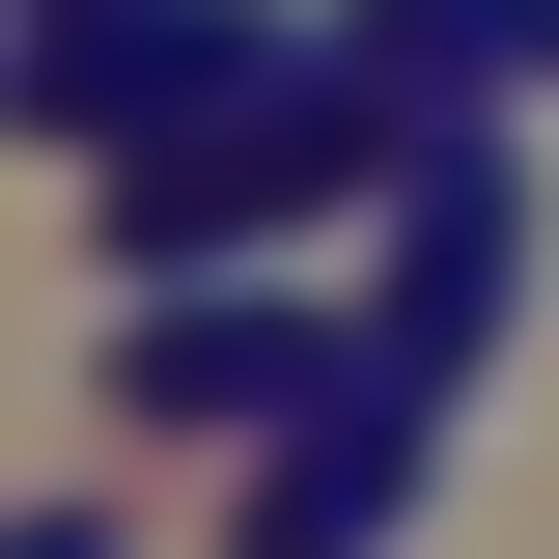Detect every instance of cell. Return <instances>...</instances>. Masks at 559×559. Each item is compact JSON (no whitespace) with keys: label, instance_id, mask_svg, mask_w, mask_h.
Here are the masks:
<instances>
[{"label":"cell","instance_id":"obj_1","mask_svg":"<svg viewBox=\"0 0 559 559\" xmlns=\"http://www.w3.org/2000/svg\"><path fill=\"white\" fill-rule=\"evenodd\" d=\"M503 308H532V168H503L476 112H419V140H392V252H364V336H392L419 392H476Z\"/></svg>","mask_w":559,"mask_h":559},{"label":"cell","instance_id":"obj_2","mask_svg":"<svg viewBox=\"0 0 559 559\" xmlns=\"http://www.w3.org/2000/svg\"><path fill=\"white\" fill-rule=\"evenodd\" d=\"M419 448H448V392L364 336L336 392L280 419V476H252V532H224V559H392V532H419Z\"/></svg>","mask_w":559,"mask_h":559},{"label":"cell","instance_id":"obj_3","mask_svg":"<svg viewBox=\"0 0 559 559\" xmlns=\"http://www.w3.org/2000/svg\"><path fill=\"white\" fill-rule=\"evenodd\" d=\"M364 364V308H308V280H224V308H112V392L140 419H308Z\"/></svg>","mask_w":559,"mask_h":559},{"label":"cell","instance_id":"obj_4","mask_svg":"<svg viewBox=\"0 0 559 559\" xmlns=\"http://www.w3.org/2000/svg\"><path fill=\"white\" fill-rule=\"evenodd\" d=\"M336 57L392 112H503V84H559V0H336Z\"/></svg>","mask_w":559,"mask_h":559},{"label":"cell","instance_id":"obj_5","mask_svg":"<svg viewBox=\"0 0 559 559\" xmlns=\"http://www.w3.org/2000/svg\"><path fill=\"white\" fill-rule=\"evenodd\" d=\"M0 559H112V503H0Z\"/></svg>","mask_w":559,"mask_h":559}]
</instances>
